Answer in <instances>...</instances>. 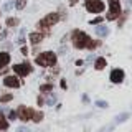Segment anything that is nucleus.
I'll use <instances>...</instances> for the list:
<instances>
[{"label":"nucleus","mask_w":132,"mask_h":132,"mask_svg":"<svg viewBox=\"0 0 132 132\" xmlns=\"http://www.w3.org/2000/svg\"><path fill=\"white\" fill-rule=\"evenodd\" d=\"M58 22H60V15H58V13H48L43 20H40L38 28H43V30H46V28L53 27V25L58 23Z\"/></svg>","instance_id":"nucleus-4"},{"label":"nucleus","mask_w":132,"mask_h":132,"mask_svg":"<svg viewBox=\"0 0 132 132\" xmlns=\"http://www.w3.org/2000/svg\"><path fill=\"white\" fill-rule=\"evenodd\" d=\"M84 7L91 13H101V12L104 10V3H102L101 0H86Z\"/></svg>","instance_id":"nucleus-5"},{"label":"nucleus","mask_w":132,"mask_h":132,"mask_svg":"<svg viewBox=\"0 0 132 132\" xmlns=\"http://www.w3.org/2000/svg\"><path fill=\"white\" fill-rule=\"evenodd\" d=\"M7 25H8V27H15V25H18V18H15V16L7 18Z\"/></svg>","instance_id":"nucleus-16"},{"label":"nucleus","mask_w":132,"mask_h":132,"mask_svg":"<svg viewBox=\"0 0 132 132\" xmlns=\"http://www.w3.org/2000/svg\"><path fill=\"white\" fill-rule=\"evenodd\" d=\"M122 79H124L122 69H112V73H111V81L112 82H122Z\"/></svg>","instance_id":"nucleus-9"},{"label":"nucleus","mask_w":132,"mask_h":132,"mask_svg":"<svg viewBox=\"0 0 132 132\" xmlns=\"http://www.w3.org/2000/svg\"><path fill=\"white\" fill-rule=\"evenodd\" d=\"M12 99H13L12 94H3V96L0 97V102H8V101H12Z\"/></svg>","instance_id":"nucleus-17"},{"label":"nucleus","mask_w":132,"mask_h":132,"mask_svg":"<svg viewBox=\"0 0 132 132\" xmlns=\"http://www.w3.org/2000/svg\"><path fill=\"white\" fill-rule=\"evenodd\" d=\"M41 119H43V112H33V116H31V121L40 122Z\"/></svg>","instance_id":"nucleus-15"},{"label":"nucleus","mask_w":132,"mask_h":132,"mask_svg":"<svg viewBox=\"0 0 132 132\" xmlns=\"http://www.w3.org/2000/svg\"><path fill=\"white\" fill-rule=\"evenodd\" d=\"M22 53H23V55H28V50L23 46V48H22Z\"/></svg>","instance_id":"nucleus-22"},{"label":"nucleus","mask_w":132,"mask_h":132,"mask_svg":"<svg viewBox=\"0 0 132 132\" xmlns=\"http://www.w3.org/2000/svg\"><path fill=\"white\" fill-rule=\"evenodd\" d=\"M94 66H96V69H102V68L106 66V58H97V60H96V64H94Z\"/></svg>","instance_id":"nucleus-12"},{"label":"nucleus","mask_w":132,"mask_h":132,"mask_svg":"<svg viewBox=\"0 0 132 132\" xmlns=\"http://www.w3.org/2000/svg\"><path fill=\"white\" fill-rule=\"evenodd\" d=\"M71 38H73V45H74V48H78V50H82V48L94 50V48L97 46V41H93L84 31H81V30H74Z\"/></svg>","instance_id":"nucleus-1"},{"label":"nucleus","mask_w":132,"mask_h":132,"mask_svg":"<svg viewBox=\"0 0 132 132\" xmlns=\"http://www.w3.org/2000/svg\"><path fill=\"white\" fill-rule=\"evenodd\" d=\"M41 40H43V35H41V33H38V31L30 33V41H31L33 45H38Z\"/></svg>","instance_id":"nucleus-11"},{"label":"nucleus","mask_w":132,"mask_h":132,"mask_svg":"<svg viewBox=\"0 0 132 132\" xmlns=\"http://www.w3.org/2000/svg\"><path fill=\"white\" fill-rule=\"evenodd\" d=\"M40 89L43 91V93H46V91H51V89H53V86H51V84H43Z\"/></svg>","instance_id":"nucleus-19"},{"label":"nucleus","mask_w":132,"mask_h":132,"mask_svg":"<svg viewBox=\"0 0 132 132\" xmlns=\"http://www.w3.org/2000/svg\"><path fill=\"white\" fill-rule=\"evenodd\" d=\"M8 63H10V55L8 53H0V69L5 68V66H8Z\"/></svg>","instance_id":"nucleus-10"},{"label":"nucleus","mask_w":132,"mask_h":132,"mask_svg":"<svg viewBox=\"0 0 132 132\" xmlns=\"http://www.w3.org/2000/svg\"><path fill=\"white\" fill-rule=\"evenodd\" d=\"M109 13H107L106 18L107 20H116L121 15V0H109Z\"/></svg>","instance_id":"nucleus-3"},{"label":"nucleus","mask_w":132,"mask_h":132,"mask_svg":"<svg viewBox=\"0 0 132 132\" xmlns=\"http://www.w3.org/2000/svg\"><path fill=\"white\" fill-rule=\"evenodd\" d=\"M97 35H101V36L107 35V28L106 27H97Z\"/></svg>","instance_id":"nucleus-18"},{"label":"nucleus","mask_w":132,"mask_h":132,"mask_svg":"<svg viewBox=\"0 0 132 132\" xmlns=\"http://www.w3.org/2000/svg\"><path fill=\"white\" fill-rule=\"evenodd\" d=\"M33 112H35V111L30 109V107H27V106H20V107H18V111H16V114H18V119H22L23 122L31 121Z\"/></svg>","instance_id":"nucleus-6"},{"label":"nucleus","mask_w":132,"mask_h":132,"mask_svg":"<svg viewBox=\"0 0 132 132\" xmlns=\"http://www.w3.org/2000/svg\"><path fill=\"white\" fill-rule=\"evenodd\" d=\"M3 84H5L7 88H20V79L16 76H7L5 79H3Z\"/></svg>","instance_id":"nucleus-8"},{"label":"nucleus","mask_w":132,"mask_h":132,"mask_svg":"<svg viewBox=\"0 0 132 132\" xmlns=\"http://www.w3.org/2000/svg\"><path fill=\"white\" fill-rule=\"evenodd\" d=\"M13 71L18 74V76H27V74H30V73H31V66H30V63L15 64V66H13Z\"/></svg>","instance_id":"nucleus-7"},{"label":"nucleus","mask_w":132,"mask_h":132,"mask_svg":"<svg viewBox=\"0 0 132 132\" xmlns=\"http://www.w3.org/2000/svg\"><path fill=\"white\" fill-rule=\"evenodd\" d=\"M5 35H7L5 31H3V33H0V40H3V38H5Z\"/></svg>","instance_id":"nucleus-24"},{"label":"nucleus","mask_w":132,"mask_h":132,"mask_svg":"<svg viewBox=\"0 0 132 132\" xmlns=\"http://www.w3.org/2000/svg\"><path fill=\"white\" fill-rule=\"evenodd\" d=\"M3 8H5V10H10V8H12V3H10V2H7V3H5V7H3Z\"/></svg>","instance_id":"nucleus-21"},{"label":"nucleus","mask_w":132,"mask_h":132,"mask_svg":"<svg viewBox=\"0 0 132 132\" xmlns=\"http://www.w3.org/2000/svg\"><path fill=\"white\" fill-rule=\"evenodd\" d=\"M25 5H27V0H16V2H15V8H16V10H23Z\"/></svg>","instance_id":"nucleus-13"},{"label":"nucleus","mask_w":132,"mask_h":132,"mask_svg":"<svg viewBox=\"0 0 132 132\" xmlns=\"http://www.w3.org/2000/svg\"><path fill=\"white\" fill-rule=\"evenodd\" d=\"M101 22H102V18H101V16H97V18L91 20V25H99V23H101Z\"/></svg>","instance_id":"nucleus-20"},{"label":"nucleus","mask_w":132,"mask_h":132,"mask_svg":"<svg viewBox=\"0 0 132 132\" xmlns=\"http://www.w3.org/2000/svg\"><path fill=\"white\" fill-rule=\"evenodd\" d=\"M78 3V0H69V5H76Z\"/></svg>","instance_id":"nucleus-23"},{"label":"nucleus","mask_w":132,"mask_h":132,"mask_svg":"<svg viewBox=\"0 0 132 132\" xmlns=\"http://www.w3.org/2000/svg\"><path fill=\"white\" fill-rule=\"evenodd\" d=\"M36 64L38 66H43V68H48V66H55L56 64V55L53 51H45V53H40L36 56Z\"/></svg>","instance_id":"nucleus-2"},{"label":"nucleus","mask_w":132,"mask_h":132,"mask_svg":"<svg viewBox=\"0 0 132 132\" xmlns=\"http://www.w3.org/2000/svg\"><path fill=\"white\" fill-rule=\"evenodd\" d=\"M8 127V122L5 121V116L0 112V129H7Z\"/></svg>","instance_id":"nucleus-14"}]
</instances>
